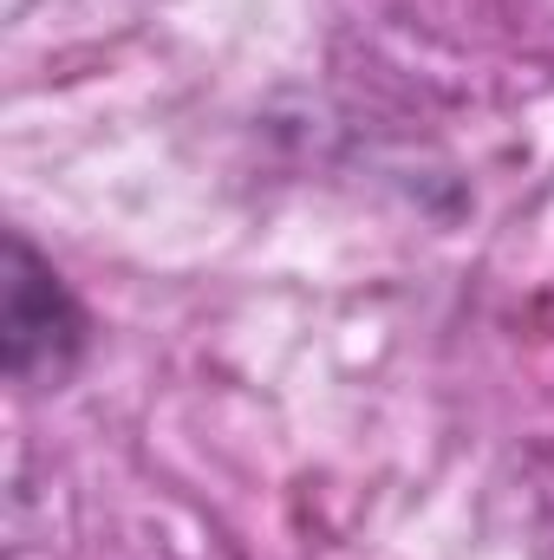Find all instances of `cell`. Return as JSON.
I'll use <instances>...</instances> for the list:
<instances>
[{"label":"cell","mask_w":554,"mask_h":560,"mask_svg":"<svg viewBox=\"0 0 554 560\" xmlns=\"http://www.w3.org/2000/svg\"><path fill=\"white\" fill-rule=\"evenodd\" d=\"M92 346V313L59 280V268L7 229V280H0V365L20 392H59Z\"/></svg>","instance_id":"obj_1"}]
</instances>
